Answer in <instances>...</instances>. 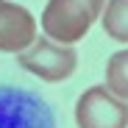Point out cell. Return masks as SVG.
<instances>
[{"label":"cell","instance_id":"obj_3","mask_svg":"<svg viewBox=\"0 0 128 128\" xmlns=\"http://www.w3.org/2000/svg\"><path fill=\"white\" fill-rule=\"evenodd\" d=\"M95 14L81 0H48L42 11V31L58 45H75L89 34Z\"/></svg>","mask_w":128,"mask_h":128},{"label":"cell","instance_id":"obj_2","mask_svg":"<svg viewBox=\"0 0 128 128\" xmlns=\"http://www.w3.org/2000/svg\"><path fill=\"white\" fill-rule=\"evenodd\" d=\"M17 64L48 84H58L75 72L78 53L72 50V45H58L53 39H36L28 50L17 53Z\"/></svg>","mask_w":128,"mask_h":128},{"label":"cell","instance_id":"obj_5","mask_svg":"<svg viewBox=\"0 0 128 128\" xmlns=\"http://www.w3.org/2000/svg\"><path fill=\"white\" fill-rule=\"evenodd\" d=\"M36 42V20L28 8L0 0V53H22Z\"/></svg>","mask_w":128,"mask_h":128},{"label":"cell","instance_id":"obj_6","mask_svg":"<svg viewBox=\"0 0 128 128\" xmlns=\"http://www.w3.org/2000/svg\"><path fill=\"white\" fill-rule=\"evenodd\" d=\"M106 36L114 42H128V0H109L100 14Z\"/></svg>","mask_w":128,"mask_h":128},{"label":"cell","instance_id":"obj_8","mask_svg":"<svg viewBox=\"0 0 128 128\" xmlns=\"http://www.w3.org/2000/svg\"><path fill=\"white\" fill-rule=\"evenodd\" d=\"M81 3L86 6V8H89L98 20H100V14H103V8H106V0H81Z\"/></svg>","mask_w":128,"mask_h":128},{"label":"cell","instance_id":"obj_1","mask_svg":"<svg viewBox=\"0 0 128 128\" xmlns=\"http://www.w3.org/2000/svg\"><path fill=\"white\" fill-rule=\"evenodd\" d=\"M0 128H56L50 103L22 86H0Z\"/></svg>","mask_w":128,"mask_h":128},{"label":"cell","instance_id":"obj_4","mask_svg":"<svg viewBox=\"0 0 128 128\" xmlns=\"http://www.w3.org/2000/svg\"><path fill=\"white\" fill-rule=\"evenodd\" d=\"M78 128H128V100L103 86H89L75 103Z\"/></svg>","mask_w":128,"mask_h":128},{"label":"cell","instance_id":"obj_7","mask_svg":"<svg viewBox=\"0 0 128 128\" xmlns=\"http://www.w3.org/2000/svg\"><path fill=\"white\" fill-rule=\"evenodd\" d=\"M106 89L122 100H128V48L117 50L106 61Z\"/></svg>","mask_w":128,"mask_h":128}]
</instances>
